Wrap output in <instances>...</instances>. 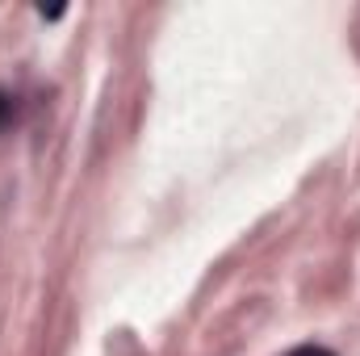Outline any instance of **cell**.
I'll use <instances>...</instances> for the list:
<instances>
[{"mask_svg": "<svg viewBox=\"0 0 360 356\" xmlns=\"http://www.w3.org/2000/svg\"><path fill=\"white\" fill-rule=\"evenodd\" d=\"M293 356H327V352H319V348H302V352H293Z\"/></svg>", "mask_w": 360, "mask_h": 356, "instance_id": "obj_1", "label": "cell"}]
</instances>
